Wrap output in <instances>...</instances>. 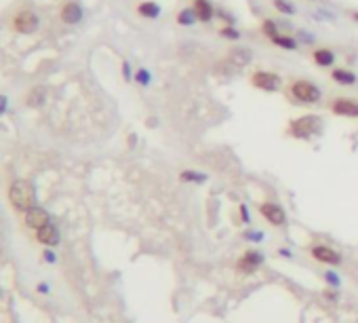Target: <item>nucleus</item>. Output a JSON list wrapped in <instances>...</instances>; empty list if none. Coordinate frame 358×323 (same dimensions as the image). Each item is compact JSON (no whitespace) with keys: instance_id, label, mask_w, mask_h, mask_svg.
<instances>
[{"instance_id":"1","label":"nucleus","mask_w":358,"mask_h":323,"mask_svg":"<svg viewBox=\"0 0 358 323\" xmlns=\"http://www.w3.org/2000/svg\"><path fill=\"white\" fill-rule=\"evenodd\" d=\"M8 201H11L13 209L28 213L32 207H36V192L34 186L28 179H15V182L8 186Z\"/></svg>"},{"instance_id":"2","label":"nucleus","mask_w":358,"mask_h":323,"mask_svg":"<svg viewBox=\"0 0 358 323\" xmlns=\"http://www.w3.org/2000/svg\"><path fill=\"white\" fill-rule=\"evenodd\" d=\"M291 95L303 104H316L320 100V89L310 80H295L291 85Z\"/></svg>"},{"instance_id":"3","label":"nucleus","mask_w":358,"mask_h":323,"mask_svg":"<svg viewBox=\"0 0 358 323\" xmlns=\"http://www.w3.org/2000/svg\"><path fill=\"white\" fill-rule=\"evenodd\" d=\"M318 127H320V119H318V116L308 114V116H303V119H295L291 123V136L308 140V138H312L318 131Z\"/></svg>"},{"instance_id":"4","label":"nucleus","mask_w":358,"mask_h":323,"mask_svg":"<svg viewBox=\"0 0 358 323\" xmlns=\"http://www.w3.org/2000/svg\"><path fill=\"white\" fill-rule=\"evenodd\" d=\"M251 83H253L257 89H262V91H276V89L280 87V76L274 74V72L259 70V72H255V74H253Z\"/></svg>"},{"instance_id":"5","label":"nucleus","mask_w":358,"mask_h":323,"mask_svg":"<svg viewBox=\"0 0 358 323\" xmlns=\"http://www.w3.org/2000/svg\"><path fill=\"white\" fill-rule=\"evenodd\" d=\"M310 254L312 258L316 260V262L320 264H329V266H337L339 262H342V256L337 254V251L333 247H329V245H314L310 249Z\"/></svg>"},{"instance_id":"6","label":"nucleus","mask_w":358,"mask_h":323,"mask_svg":"<svg viewBox=\"0 0 358 323\" xmlns=\"http://www.w3.org/2000/svg\"><path fill=\"white\" fill-rule=\"evenodd\" d=\"M13 28L21 34H32V32L38 30V17H36L32 11H21V13L15 15Z\"/></svg>"},{"instance_id":"7","label":"nucleus","mask_w":358,"mask_h":323,"mask_svg":"<svg viewBox=\"0 0 358 323\" xmlns=\"http://www.w3.org/2000/svg\"><path fill=\"white\" fill-rule=\"evenodd\" d=\"M259 213H262L266 218V222H270L272 226H282L286 222V215H284L282 207L276 203H264L262 207H259Z\"/></svg>"},{"instance_id":"8","label":"nucleus","mask_w":358,"mask_h":323,"mask_svg":"<svg viewBox=\"0 0 358 323\" xmlns=\"http://www.w3.org/2000/svg\"><path fill=\"white\" fill-rule=\"evenodd\" d=\"M331 112L337 116H358V102L356 100H348V97H339V100L331 102Z\"/></svg>"},{"instance_id":"9","label":"nucleus","mask_w":358,"mask_h":323,"mask_svg":"<svg viewBox=\"0 0 358 323\" xmlns=\"http://www.w3.org/2000/svg\"><path fill=\"white\" fill-rule=\"evenodd\" d=\"M25 224H28L32 230H40L44 226H49L51 218H49V213L44 211L42 207H32L28 213H25Z\"/></svg>"},{"instance_id":"10","label":"nucleus","mask_w":358,"mask_h":323,"mask_svg":"<svg viewBox=\"0 0 358 323\" xmlns=\"http://www.w3.org/2000/svg\"><path fill=\"white\" fill-rule=\"evenodd\" d=\"M262 262H264V256L259 254V251H247V254L236 262V268L240 273H253Z\"/></svg>"},{"instance_id":"11","label":"nucleus","mask_w":358,"mask_h":323,"mask_svg":"<svg viewBox=\"0 0 358 323\" xmlns=\"http://www.w3.org/2000/svg\"><path fill=\"white\" fill-rule=\"evenodd\" d=\"M61 19H64L66 23H78L80 19H83V8H80V4L74 2V0L66 2L64 8H61Z\"/></svg>"},{"instance_id":"12","label":"nucleus","mask_w":358,"mask_h":323,"mask_svg":"<svg viewBox=\"0 0 358 323\" xmlns=\"http://www.w3.org/2000/svg\"><path fill=\"white\" fill-rule=\"evenodd\" d=\"M192 8H194L196 17H198V21H202V23H209L213 19V15H215V8H213V4L209 2V0H194Z\"/></svg>"},{"instance_id":"13","label":"nucleus","mask_w":358,"mask_h":323,"mask_svg":"<svg viewBox=\"0 0 358 323\" xmlns=\"http://www.w3.org/2000/svg\"><path fill=\"white\" fill-rule=\"evenodd\" d=\"M36 241L42 243V245H57L59 243V232H57L55 226H51L49 224V226L36 230Z\"/></svg>"},{"instance_id":"14","label":"nucleus","mask_w":358,"mask_h":323,"mask_svg":"<svg viewBox=\"0 0 358 323\" xmlns=\"http://www.w3.org/2000/svg\"><path fill=\"white\" fill-rule=\"evenodd\" d=\"M331 78L339 85H356V74L350 70H344V68H335L331 72Z\"/></svg>"},{"instance_id":"15","label":"nucleus","mask_w":358,"mask_h":323,"mask_svg":"<svg viewBox=\"0 0 358 323\" xmlns=\"http://www.w3.org/2000/svg\"><path fill=\"white\" fill-rule=\"evenodd\" d=\"M314 61L320 68H329V66H333V61H335V53L331 49H316L314 51Z\"/></svg>"},{"instance_id":"16","label":"nucleus","mask_w":358,"mask_h":323,"mask_svg":"<svg viewBox=\"0 0 358 323\" xmlns=\"http://www.w3.org/2000/svg\"><path fill=\"white\" fill-rule=\"evenodd\" d=\"M270 40L276 44V47H282V49H289V51L297 49V40L291 38V36H284V34H280V32L272 34V36H270Z\"/></svg>"},{"instance_id":"17","label":"nucleus","mask_w":358,"mask_h":323,"mask_svg":"<svg viewBox=\"0 0 358 323\" xmlns=\"http://www.w3.org/2000/svg\"><path fill=\"white\" fill-rule=\"evenodd\" d=\"M137 13H139L141 17H148V19H154V17L160 15V6H158L156 2H141V4L137 6Z\"/></svg>"},{"instance_id":"18","label":"nucleus","mask_w":358,"mask_h":323,"mask_svg":"<svg viewBox=\"0 0 358 323\" xmlns=\"http://www.w3.org/2000/svg\"><path fill=\"white\" fill-rule=\"evenodd\" d=\"M194 19H198L196 13H194V8H187V11H181V13L177 15V21L181 23V25H192Z\"/></svg>"},{"instance_id":"19","label":"nucleus","mask_w":358,"mask_h":323,"mask_svg":"<svg viewBox=\"0 0 358 323\" xmlns=\"http://www.w3.org/2000/svg\"><path fill=\"white\" fill-rule=\"evenodd\" d=\"M274 6L284 15H293L295 13V6H293V2H289V0H274Z\"/></svg>"},{"instance_id":"20","label":"nucleus","mask_w":358,"mask_h":323,"mask_svg":"<svg viewBox=\"0 0 358 323\" xmlns=\"http://www.w3.org/2000/svg\"><path fill=\"white\" fill-rule=\"evenodd\" d=\"M181 179H183V182H202L204 175L196 173V171H183V173H181Z\"/></svg>"},{"instance_id":"21","label":"nucleus","mask_w":358,"mask_h":323,"mask_svg":"<svg viewBox=\"0 0 358 323\" xmlns=\"http://www.w3.org/2000/svg\"><path fill=\"white\" fill-rule=\"evenodd\" d=\"M135 80H137L139 85H150V72L143 70V68L137 70V72H135Z\"/></svg>"},{"instance_id":"22","label":"nucleus","mask_w":358,"mask_h":323,"mask_svg":"<svg viewBox=\"0 0 358 323\" xmlns=\"http://www.w3.org/2000/svg\"><path fill=\"white\" fill-rule=\"evenodd\" d=\"M264 32L268 34V38H270L272 34L278 32V25H276V21H272V19H266L264 21Z\"/></svg>"},{"instance_id":"23","label":"nucleus","mask_w":358,"mask_h":323,"mask_svg":"<svg viewBox=\"0 0 358 323\" xmlns=\"http://www.w3.org/2000/svg\"><path fill=\"white\" fill-rule=\"evenodd\" d=\"M40 97H42V89H40V87H36L34 91H30L28 102H30V104H40Z\"/></svg>"},{"instance_id":"24","label":"nucleus","mask_w":358,"mask_h":323,"mask_svg":"<svg viewBox=\"0 0 358 323\" xmlns=\"http://www.w3.org/2000/svg\"><path fill=\"white\" fill-rule=\"evenodd\" d=\"M221 36H226V38H230V40H238V38H240V32L234 30V28H223V30H221Z\"/></svg>"},{"instance_id":"25","label":"nucleus","mask_w":358,"mask_h":323,"mask_svg":"<svg viewBox=\"0 0 358 323\" xmlns=\"http://www.w3.org/2000/svg\"><path fill=\"white\" fill-rule=\"evenodd\" d=\"M124 78H131V72H129V64H124Z\"/></svg>"},{"instance_id":"26","label":"nucleus","mask_w":358,"mask_h":323,"mask_svg":"<svg viewBox=\"0 0 358 323\" xmlns=\"http://www.w3.org/2000/svg\"><path fill=\"white\" fill-rule=\"evenodd\" d=\"M354 19H356V21H358V11H356V13H354Z\"/></svg>"}]
</instances>
